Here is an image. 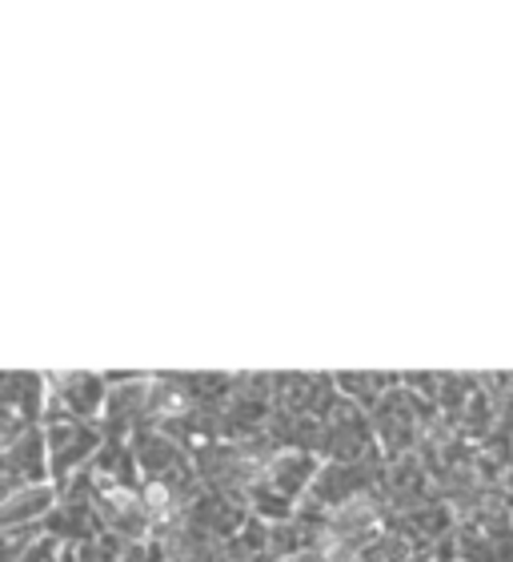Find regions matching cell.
Instances as JSON below:
<instances>
[{
	"label": "cell",
	"instance_id": "1",
	"mask_svg": "<svg viewBox=\"0 0 513 562\" xmlns=\"http://www.w3.org/2000/svg\"><path fill=\"white\" fill-rule=\"evenodd\" d=\"M96 446H101L96 430H89V426H81V422H72V418H53V426H48V434H45L48 470L65 479L77 462L96 454Z\"/></svg>",
	"mask_w": 513,
	"mask_h": 562
},
{
	"label": "cell",
	"instance_id": "2",
	"mask_svg": "<svg viewBox=\"0 0 513 562\" xmlns=\"http://www.w3.org/2000/svg\"><path fill=\"white\" fill-rule=\"evenodd\" d=\"M65 402H69V418L81 422V418H93L101 411V402H105V382L93 374H72V382L60 386Z\"/></svg>",
	"mask_w": 513,
	"mask_h": 562
},
{
	"label": "cell",
	"instance_id": "3",
	"mask_svg": "<svg viewBox=\"0 0 513 562\" xmlns=\"http://www.w3.org/2000/svg\"><path fill=\"white\" fill-rule=\"evenodd\" d=\"M117 562H161V554L152 551V547H145V542H133V547L121 551Z\"/></svg>",
	"mask_w": 513,
	"mask_h": 562
}]
</instances>
